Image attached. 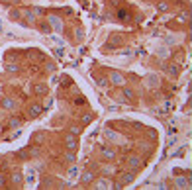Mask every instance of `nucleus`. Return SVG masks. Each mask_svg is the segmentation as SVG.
I'll use <instances>...</instances> for the list:
<instances>
[{
    "label": "nucleus",
    "instance_id": "39448f33",
    "mask_svg": "<svg viewBox=\"0 0 192 190\" xmlns=\"http://www.w3.org/2000/svg\"><path fill=\"white\" fill-rule=\"evenodd\" d=\"M67 147L73 151V149H77V139L75 137H67Z\"/></svg>",
    "mask_w": 192,
    "mask_h": 190
},
{
    "label": "nucleus",
    "instance_id": "4468645a",
    "mask_svg": "<svg viewBox=\"0 0 192 190\" xmlns=\"http://www.w3.org/2000/svg\"><path fill=\"white\" fill-rule=\"evenodd\" d=\"M108 186H110V182H106V180H100L96 188H108Z\"/></svg>",
    "mask_w": 192,
    "mask_h": 190
},
{
    "label": "nucleus",
    "instance_id": "20e7f679",
    "mask_svg": "<svg viewBox=\"0 0 192 190\" xmlns=\"http://www.w3.org/2000/svg\"><path fill=\"white\" fill-rule=\"evenodd\" d=\"M133 180V172H126V175H122V184H127Z\"/></svg>",
    "mask_w": 192,
    "mask_h": 190
},
{
    "label": "nucleus",
    "instance_id": "f03ea898",
    "mask_svg": "<svg viewBox=\"0 0 192 190\" xmlns=\"http://www.w3.org/2000/svg\"><path fill=\"white\" fill-rule=\"evenodd\" d=\"M41 110H43V108H41L39 104H35V106H32V110L27 112V114H30V116L33 118V116H37V114H41Z\"/></svg>",
    "mask_w": 192,
    "mask_h": 190
},
{
    "label": "nucleus",
    "instance_id": "f8f14e48",
    "mask_svg": "<svg viewBox=\"0 0 192 190\" xmlns=\"http://www.w3.org/2000/svg\"><path fill=\"white\" fill-rule=\"evenodd\" d=\"M2 106H4L6 110H10V108L14 106V102H12V100H4V102H2Z\"/></svg>",
    "mask_w": 192,
    "mask_h": 190
},
{
    "label": "nucleus",
    "instance_id": "423d86ee",
    "mask_svg": "<svg viewBox=\"0 0 192 190\" xmlns=\"http://www.w3.org/2000/svg\"><path fill=\"white\" fill-rule=\"evenodd\" d=\"M92 180H94V175H92V172H84V175H82V182H84V184L92 182Z\"/></svg>",
    "mask_w": 192,
    "mask_h": 190
},
{
    "label": "nucleus",
    "instance_id": "f257e3e1",
    "mask_svg": "<svg viewBox=\"0 0 192 190\" xmlns=\"http://www.w3.org/2000/svg\"><path fill=\"white\" fill-rule=\"evenodd\" d=\"M120 43H122V37H120V35H114V37H110V41H108L110 47H118Z\"/></svg>",
    "mask_w": 192,
    "mask_h": 190
},
{
    "label": "nucleus",
    "instance_id": "6e6552de",
    "mask_svg": "<svg viewBox=\"0 0 192 190\" xmlns=\"http://www.w3.org/2000/svg\"><path fill=\"white\" fill-rule=\"evenodd\" d=\"M35 94H39V96L47 94V86H43V84H37V86H35Z\"/></svg>",
    "mask_w": 192,
    "mask_h": 190
},
{
    "label": "nucleus",
    "instance_id": "2eb2a0df",
    "mask_svg": "<svg viewBox=\"0 0 192 190\" xmlns=\"http://www.w3.org/2000/svg\"><path fill=\"white\" fill-rule=\"evenodd\" d=\"M124 92H126V96H127L129 100H133V90H124Z\"/></svg>",
    "mask_w": 192,
    "mask_h": 190
},
{
    "label": "nucleus",
    "instance_id": "7ed1b4c3",
    "mask_svg": "<svg viewBox=\"0 0 192 190\" xmlns=\"http://www.w3.org/2000/svg\"><path fill=\"white\" fill-rule=\"evenodd\" d=\"M112 82H114V84H124V77L118 75V72H114V75H112Z\"/></svg>",
    "mask_w": 192,
    "mask_h": 190
},
{
    "label": "nucleus",
    "instance_id": "9d476101",
    "mask_svg": "<svg viewBox=\"0 0 192 190\" xmlns=\"http://www.w3.org/2000/svg\"><path fill=\"white\" fill-rule=\"evenodd\" d=\"M102 155H104V159H110V161H112V159H114V151H110V149H102Z\"/></svg>",
    "mask_w": 192,
    "mask_h": 190
},
{
    "label": "nucleus",
    "instance_id": "9b49d317",
    "mask_svg": "<svg viewBox=\"0 0 192 190\" xmlns=\"http://www.w3.org/2000/svg\"><path fill=\"white\" fill-rule=\"evenodd\" d=\"M167 72H171V75H177V72H179V69H177L174 65H169V67H167Z\"/></svg>",
    "mask_w": 192,
    "mask_h": 190
},
{
    "label": "nucleus",
    "instance_id": "1a4fd4ad",
    "mask_svg": "<svg viewBox=\"0 0 192 190\" xmlns=\"http://www.w3.org/2000/svg\"><path fill=\"white\" fill-rule=\"evenodd\" d=\"M120 20H126V22H129V12L127 10H120Z\"/></svg>",
    "mask_w": 192,
    "mask_h": 190
},
{
    "label": "nucleus",
    "instance_id": "0eeeda50",
    "mask_svg": "<svg viewBox=\"0 0 192 190\" xmlns=\"http://www.w3.org/2000/svg\"><path fill=\"white\" fill-rule=\"evenodd\" d=\"M12 182L16 184V186H20V184H22V175H20V172H14V175H12Z\"/></svg>",
    "mask_w": 192,
    "mask_h": 190
},
{
    "label": "nucleus",
    "instance_id": "dca6fc26",
    "mask_svg": "<svg viewBox=\"0 0 192 190\" xmlns=\"http://www.w3.org/2000/svg\"><path fill=\"white\" fill-rule=\"evenodd\" d=\"M4 184H6V178L0 177V188H4Z\"/></svg>",
    "mask_w": 192,
    "mask_h": 190
},
{
    "label": "nucleus",
    "instance_id": "ddd939ff",
    "mask_svg": "<svg viewBox=\"0 0 192 190\" xmlns=\"http://www.w3.org/2000/svg\"><path fill=\"white\" fill-rule=\"evenodd\" d=\"M129 165H132V167H137V165H139V157H132V159H129Z\"/></svg>",
    "mask_w": 192,
    "mask_h": 190
}]
</instances>
